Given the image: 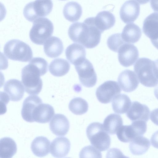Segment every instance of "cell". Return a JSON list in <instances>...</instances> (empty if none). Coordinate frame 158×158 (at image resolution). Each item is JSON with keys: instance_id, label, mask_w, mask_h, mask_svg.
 Instances as JSON below:
<instances>
[{"instance_id": "44dd1931", "label": "cell", "mask_w": 158, "mask_h": 158, "mask_svg": "<svg viewBox=\"0 0 158 158\" xmlns=\"http://www.w3.org/2000/svg\"><path fill=\"white\" fill-rule=\"evenodd\" d=\"M114 15L108 11L103 10L99 12L94 17L95 26L102 33L113 27L115 23Z\"/></svg>"}, {"instance_id": "cb8c5ba5", "label": "cell", "mask_w": 158, "mask_h": 158, "mask_svg": "<svg viewBox=\"0 0 158 158\" xmlns=\"http://www.w3.org/2000/svg\"><path fill=\"white\" fill-rule=\"evenodd\" d=\"M121 35L125 42L135 43L140 39L142 32L141 29L137 25L130 23L124 27Z\"/></svg>"}, {"instance_id": "6da1fadb", "label": "cell", "mask_w": 158, "mask_h": 158, "mask_svg": "<svg viewBox=\"0 0 158 158\" xmlns=\"http://www.w3.org/2000/svg\"><path fill=\"white\" fill-rule=\"evenodd\" d=\"M102 32L95 26L94 17L86 18L83 23L72 24L68 30L70 39L86 48H92L100 43Z\"/></svg>"}, {"instance_id": "30bf717a", "label": "cell", "mask_w": 158, "mask_h": 158, "mask_svg": "<svg viewBox=\"0 0 158 158\" xmlns=\"http://www.w3.org/2000/svg\"><path fill=\"white\" fill-rule=\"evenodd\" d=\"M118 52L119 62L125 67L132 65L139 56L137 48L132 44L125 43L120 47Z\"/></svg>"}, {"instance_id": "d6a6232c", "label": "cell", "mask_w": 158, "mask_h": 158, "mask_svg": "<svg viewBox=\"0 0 158 158\" xmlns=\"http://www.w3.org/2000/svg\"><path fill=\"white\" fill-rule=\"evenodd\" d=\"M125 43L121 34L118 33L111 35L108 37L107 41L109 48L115 52H118L120 47Z\"/></svg>"}, {"instance_id": "d4e9b609", "label": "cell", "mask_w": 158, "mask_h": 158, "mask_svg": "<svg viewBox=\"0 0 158 158\" xmlns=\"http://www.w3.org/2000/svg\"><path fill=\"white\" fill-rule=\"evenodd\" d=\"M81 5L75 2L67 3L64 7L63 14L65 18L69 22H74L78 20L82 14Z\"/></svg>"}, {"instance_id": "b9f144b4", "label": "cell", "mask_w": 158, "mask_h": 158, "mask_svg": "<svg viewBox=\"0 0 158 158\" xmlns=\"http://www.w3.org/2000/svg\"><path fill=\"white\" fill-rule=\"evenodd\" d=\"M60 0L64 1V0Z\"/></svg>"}, {"instance_id": "f546056e", "label": "cell", "mask_w": 158, "mask_h": 158, "mask_svg": "<svg viewBox=\"0 0 158 158\" xmlns=\"http://www.w3.org/2000/svg\"><path fill=\"white\" fill-rule=\"evenodd\" d=\"M0 157L2 158H11L17 151V145L11 138L5 137L0 140Z\"/></svg>"}, {"instance_id": "5b68a950", "label": "cell", "mask_w": 158, "mask_h": 158, "mask_svg": "<svg viewBox=\"0 0 158 158\" xmlns=\"http://www.w3.org/2000/svg\"><path fill=\"white\" fill-rule=\"evenodd\" d=\"M86 134L91 145L100 151H105L109 148L110 138L102 123L97 122L91 123L86 128Z\"/></svg>"}, {"instance_id": "ba28073f", "label": "cell", "mask_w": 158, "mask_h": 158, "mask_svg": "<svg viewBox=\"0 0 158 158\" xmlns=\"http://www.w3.org/2000/svg\"><path fill=\"white\" fill-rule=\"evenodd\" d=\"M79 81L84 86L90 88L94 86L97 81V76L93 65L85 58L75 65Z\"/></svg>"}, {"instance_id": "8d00e7d4", "label": "cell", "mask_w": 158, "mask_h": 158, "mask_svg": "<svg viewBox=\"0 0 158 158\" xmlns=\"http://www.w3.org/2000/svg\"><path fill=\"white\" fill-rule=\"evenodd\" d=\"M150 3L153 10L158 12V0H151Z\"/></svg>"}, {"instance_id": "3957f363", "label": "cell", "mask_w": 158, "mask_h": 158, "mask_svg": "<svg viewBox=\"0 0 158 158\" xmlns=\"http://www.w3.org/2000/svg\"><path fill=\"white\" fill-rule=\"evenodd\" d=\"M3 52L9 59L23 62H27L33 57V53L30 46L17 39L11 40L5 45Z\"/></svg>"}, {"instance_id": "4fadbf2b", "label": "cell", "mask_w": 158, "mask_h": 158, "mask_svg": "<svg viewBox=\"0 0 158 158\" xmlns=\"http://www.w3.org/2000/svg\"><path fill=\"white\" fill-rule=\"evenodd\" d=\"M22 83L16 79H11L5 82L3 87L4 92L10 101L17 102L23 98L24 88Z\"/></svg>"}, {"instance_id": "d6986e66", "label": "cell", "mask_w": 158, "mask_h": 158, "mask_svg": "<svg viewBox=\"0 0 158 158\" xmlns=\"http://www.w3.org/2000/svg\"><path fill=\"white\" fill-rule=\"evenodd\" d=\"M42 103V100L38 96L32 95L27 97L23 101L21 110L23 119L28 122H33L32 118L33 111L38 105Z\"/></svg>"}, {"instance_id": "484cf974", "label": "cell", "mask_w": 158, "mask_h": 158, "mask_svg": "<svg viewBox=\"0 0 158 158\" xmlns=\"http://www.w3.org/2000/svg\"><path fill=\"white\" fill-rule=\"evenodd\" d=\"M130 142L129 145L130 150L132 154L135 155L144 154L150 146L149 140L142 135L136 137Z\"/></svg>"}, {"instance_id": "d590c367", "label": "cell", "mask_w": 158, "mask_h": 158, "mask_svg": "<svg viewBox=\"0 0 158 158\" xmlns=\"http://www.w3.org/2000/svg\"><path fill=\"white\" fill-rule=\"evenodd\" d=\"M150 141L152 145L154 147L158 149V131L152 134Z\"/></svg>"}, {"instance_id": "e575fe53", "label": "cell", "mask_w": 158, "mask_h": 158, "mask_svg": "<svg viewBox=\"0 0 158 158\" xmlns=\"http://www.w3.org/2000/svg\"><path fill=\"white\" fill-rule=\"evenodd\" d=\"M150 118L154 124L158 126V108L155 109L151 111Z\"/></svg>"}, {"instance_id": "836d02e7", "label": "cell", "mask_w": 158, "mask_h": 158, "mask_svg": "<svg viewBox=\"0 0 158 158\" xmlns=\"http://www.w3.org/2000/svg\"><path fill=\"white\" fill-rule=\"evenodd\" d=\"M80 158H102L100 151L93 146L88 145L84 147L79 154Z\"/></svg>"}, {"instance_id": "9c48e42d", "label": "cell", "mask_w": 158, "mask_h": 158, "mask_svg": "<svg viewBox=\"0 0 158 158\" xmlns=\"http://www.w3.org/2000/svg\"><path fill=\"white\" fill-rule=\"evenodd\" d=\"M121 91V89L117 82L108 81L104 82L97 88L96 95L99 102L107 104L110 102Z\"/></svg>"}, {"instance_id": "9a60e30c", "label": "cell", "mask_w": 158, "mask_h": 158, "mask_svg": "<svg viewBox=\"0 0 158 158\" xmlns=\"http://www.w3.org/2000/svg\"><path fill=\"white\" fill-rule=\"evenodd\" d=\"M69 123L67 117L60 114H55L49 123V127L52 132L56 136L65 135L69 129Z\"/></svg>"}, {"instance_id": "ffe728a7", "label": "cell", "mask_w": 158, "mask_h": 158, "mask_svg": "<svg viewBox=\"0 0 158 158\" xmlns=\"http://www.w3.org/2000/svg\"><path fill=\"white\" fill-rule=\"evenodd\" d=\"M65 54L67 59L74 65L86 58V52L81 44H72L66 48Z\"/></svg>"}, {"instance_id": "83f0119b", "label": "cell", "mask_w": 158, "mask_h": 158, "mask_svg": "<svg viewBox=\"0 0 158 158\" xmlns=\"http://www.w3.org/2000/svg\"><path fill=\"white\" fill-rule=\"evenodd\" d=\"M123 124V119L119 115L111 114L105 118L103 125L105 131L108 133L112 135L116 134Z\"/></svg>"}, {"instance_id": "52a82bcc", "label": "cell", "mask_w": 158, "mask_h": 158, "mask_svg": "<svg viewBox=\"0 0 158 158\" xmlns=\"http://www.w3.org/2000/svg\"><path fill=\"white\" fill-rule=\"evenodd\" d=\"M53 7L52 0H36L26 5L23 14L27 20L33 22L38 18L48 15L52 11Z\"/></svg>"}, {"instance_id": "74e56055", "label": "cell", "mask_w": 158, "mask_h": 158, "mask_svg": "<svg viewBox=\"0 0 158 158\" xmlns=\"http://www.w3.org/2000/svg\"><path fill=\"white\" fill-rule=\"evenodd\" d=\"M154 62V72L156 77L158 79V59Z\"/></svg>"}, {"instance_id": "e0dca14e", "label": "cell", "mask_w": 158, "mask_h": 158, "mask_svg": "<svg viewBox=\"0 0 158 158\" xmlns=\"http://www.w3.org/2000/svg\"><path fill=\"white\" fill-rule=\"evenodd\" d=\"M55 114L53 107L51 105L43 103L35 108L32 115L33 122L44 123H48Z\"/></svg>"}, {"instance_id": "277c9868", "label": "cell", "mask_w": 158, "mask_h": 158, "mask_svg": "<svg viewBox=\"0 0 158 158\" xmlns=\"http://www.w3.org/2000/svg\"><path fill=\"white\" fill-rule=\"evenodd\" d=\"M154 62L149 58L138 59L134 65V70L139 82L148 87H154L158 84V79L154 72Z\"/></svg>"}, {"instance_id": "7a4b0ae2", "label": "cell", "mask_w": 158, "mask_h": 158, "mask_svg": "<svg viewBox=\"0 0 158 158\" xmlns=\"http://www.w3.org/2000/svg\"><path fill=\"white\" fill-rule=\"evenodd\" d=\"M48 63L44 58H33L21 72L22 82L25 92L29 94L37 95L42 88L40 77L48 71Z\"/></svg>"}, {"instance_id": "7c38bea8", "label": "cell", "mask_w": 158, "mask_h": 158, "mask_svg": "<svg viewBox=\"0 0 158 158\" xmlns=\"http://www.w3.org/2000/svg\"><path fill=\"white\" fill-rule=\"evenodd\" d=\"M118 81L122 90L126 92H131L135 90L139 84L136 74L129 69H126L121 72L118 76Z\"/></svg>"}, {"instance_id": "ab89813d", "label": "cell", "mask_w": 158, "mask_h": 158, "mask_svg": "<svg viewBox=\"0 0 158 158\" xmlns=\"http://www.w3.org/2000/svg\"><path fill=\"white\" fill-rule=\"evenodd\" d=\"M151 42L154 46L158 49V39Z\"/></svg>"}, {"instance_id": "8fae6325", "label": "cell", "mask_w": 158, "mask_h": 158, "mask_svg": "<svg viewBox=\"0 0 158 158\" xmlns=\"http://www.w3.org/2000/svg\"><path fill=\"white\" fill-rule=\"evenodd\" d=\"M140 11V5L136 1H127L121 7L119 12L120 18L126 24L133 22L138 17Z\"/></svg>"}, {"instance_id": "2e32d148", "label": "cell", "mask_w": 158, "mask_h": 158, "mask_svg": "<svg viewBox=\"0 0 158 158\" xmlns=\"http://www.w3.org/2000/svg\"><path fill=\"white\" fill-rule=\"evenodd\" d=\"M70 146V142L67 138L65 137H57L51 142L50 153L55 157H64L69 153Z\"/></svg>"}, {"instance_id": "1f68e13d", "label": "cell", "mask_w": 158, "mask_h": 158, "mask_svg": "<svg viewBox=\"0 0 158 158\" xmlns=\"http://www.w3.org/2000/svg\"><path fill=\"white\" fill-rule=\"evenodd\" d=\"M116 134L118 139L124 143L131 142L138 136L135 129L131 124L122 125L118 129Z\"/></svg>"}, {"instance_id": "603a6c76", "label": "cell", "mask_w": 158, "mask_h": 158, "mask_svg": "<svg viewBox=\"0 0 158 158\" xmlns=\"http://www.w3.org/2000/svg\"><path fill=\"white\" fill-rule=\"evenodd\" d=\"M50 147V141L46 137L40 136L36 137L32 141L31 148L34 155L43 157L49 153Z\"/></svg>"}, {"instance_id": "60d3db41", "label": "cell", "mask_w": 158, "mask_h": 158, "mask_svg": "<svg viewBox=\"0 0 158 158\" xmlns=\"http://www.w3.org/2000/svg\"><path fill=\"white\" fill-rule=\"evenodd\" d=\"M154 94L155 97L158 100V85L154 89Z\"/></svg>"}, {"instance_id": "7402d4cb", "label": "cell", "mask_w": 158, "mask_h": 158, "mask_svg": "<svg viewBox=\"0 0 158 158\" xmlns=\"http://www.w3.org/2000/svg\"><path fill=\"white\" fill-rule=\"evenodd\" d=\"M44 52L48 57L55 58L60 56L64 50L63 43L61 40L56 36H52L45 42Z\"/></svg>"}, {"instance_id": "f35d334b", "label": "cell", "mask_w": 158, "mask_h": 158, "mask_svg": "<svg viewBox=\"0 0 158 158\" xmlns=\"http://www.w3.org/2000/svg\"><path fill=\"white\" fill-rule=\"evenodd\" d=\"M141 4H143L148 2L150 0H135Z\"/></svg>"}, {"instance_id": "4dcf8cb0", "label": "cell", "mask_w": 158, "mask_h": 158, "mask_svg": "<svg viewBox=\"0 0 158 158\" xmlns=\"http://www.w3.org/2000/svg\"><path fill=\"white\" fill-rule=\"evenodd\" d=\"M87 102L84 99L76 97L72 99L69 105L70 110L73 114L80 115L86 113L88 110Z\"/></svg>"}, {"instance_id": "ac0fdd59", "label": "cell", "mask_w": 158, "mask_h": 158, "mask_svg": "<svg viewBox=\"0 0 158 158\" xmlns=\"http://www.w3.org/2000/svg\"><path fill=\"white\" fill-rule=\"evenodd\" d=\"M142 29L151 41L158 39V12L153 13L145 19Z\"/></svg>"}, {"instance_id": "f1b7e54d", "label": "cell", "mask_w": 158, "mask_h": 158, "mask_svg": "<svg viewBox=\"0 0 158 158\" xmlns=\"http://www.w3.org/2000/svg\"><path fill=\"white\" fill-rule=\"evenodd\" d=\"M70 69V65L66 60L56 58L53 60L49 66L50 73L56 77H61L66 74Z\"/></svg>"}, {"instance_id": "5bb4252c", "label": "cell", "mask_w": 158, "mask_h": 158, "mask_svg": "<svg viewBox=\"0 0 158 158\" xmlns=\"http://www.w3.org/2000/svg\"><path fill=\"white\" fill-rule=\"evenodd\" d=\"M150 112L147 105L134 101L127 112L126 115L132 121L142 120L147 122L149 119Z\"/></svg>"}, {"instance_id": "8992f818", "label": "cell", "mask_w": 158, "mask_h": 158, "mask_svg": "<svg viewBox=\"0 0 158 158\" xmlns=\"http://www.w3.org/2000/svg\"><path fill=\"white\" fill-rule=\"evenodd\" d=\"M54 26L52 22L46 18H40L33 22L29 32L31 41L37 45H43L52 35Z\"/></svg>"}, {"instance_id": "4316f807", "label": "cell", "mask_w": 158, "mask_h": 158, "mask_svg": "<svg viewBox=\"0 0 158 158\" xmlns=\"http://www.w3.org/2000/svg\"><path fill=\"white\" fill-rule=\"evenodd\" d=\"M131 104V101L127 95L119 94L116 95L112 100V106L114 112L122 114L127 112Z\"/></svg>"}]
</instances>
